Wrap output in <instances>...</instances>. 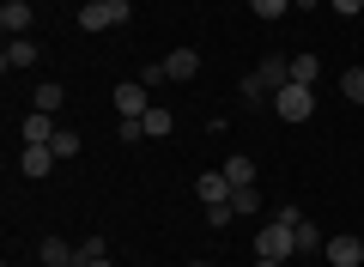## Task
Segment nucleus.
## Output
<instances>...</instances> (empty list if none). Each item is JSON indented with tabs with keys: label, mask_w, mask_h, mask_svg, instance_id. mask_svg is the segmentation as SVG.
Returning a JSON list of instances; mask_svg holds the SVG:
<instances>
[{
	"label": "nucleus",
	"mask_w": 364,
	"mask_h": 267,
	"mask_svg": "<svg viewBox=\"0 0 364 267\" xmlns=\"http://www.w3.org/2000/svg\"><path fill=\"white\" fill-rule=\"evenodd\" d=\"M358 237H364V231H358Z\"/></svg>",
	"instance_id": "obj_29"
},
{
	"label": "nucleus",
	"mask_w": 364,
	"mask_h": 267,
	"mask_svg": "<svg viewBox=\"0 0 364 267\" xmlns=\"http://www.w3.org/2000/svg\"><path fill=\"white\" fill-rule=\"evenodd\" d=\"M322 255H328V267H358V261H364V237L340 231V237H328V243H322Z\"/></svg>",
	"instance_id": "obj_4"
},
{
	"label": "nucleus",
	"mask_w": 364,
	"mask_h": 267,
	"mask_svg": "<svg viewBox=\"0 0 364 267\" xmlns=\"http://www.w3.org/2000/svg\"><path fill=\"white\" fill-rule=\"evenodd\" d=\"M79 267H116V261H109V243L104 237H85V243H79Z\"/></svg>",
	"instance_id": "obj_17"
},
{
	"label": "nucleus",
	"mask_w": 364,
	"mask_h": 267,
	"mask_svg": "<svg viewBox=\"0 0 364 267\" xmlns=\"http://www.w3.org/2000/svg\"><path fill=\"white\" fill-rule=\"evenodd\" d=\"M164 79H176V85L200 79V55H195V49H170V55H164Z\"/></svg>",
	"instance_id": "obj_9"
},
{
	"label": "nucleus",
	"mask_w": 364,
	"mask_h": 267,
	"mask_svg": "<svg viewBox=\"0 0 364 267\" xmlns=\"http://www.w3.org/2000/svg\"><path fill=\"white\" fill-rule=\"evenodd\" d=\"M195 267H219V261H195Z\"/></svg>",
	"instance_id": "obj_28"
},
{
	"label": "nucleus",
	"mask_w": 364,
	"mask_h": 267,
	"mask_svg": "<svg viewBox=\"0 0 364 267\" xmlns=\"http://www.w3.org/2000/svg\"><path fill=\"white\" fill-rule=\"evenodd\" d=\"M316 79H322V61H316L310 49H304V55H291V85H316Z\"/></svg>",
	"instance_id": "obj_16"
},
{
	"label": "nucleus",
	"mask_w": 364,
	"mask_h": 267,
	"mask_svg": "<svg viewBox=\"0 0 364 267\" xmlns=\"http://www.w3.org/2000/svg\"><path fill=\"white\" fill-rule=\"evenodd\" d=\"M225 177H231V189H249V182H255V158L231 152V158H225Z\"/></svg>",
	"instance_id": "obj_15"
},
{
	"label": "nucleus",
	"mask_w": 364,
	"mask_h": 267,
	"mask_svg": "<svg viewBox=\"0 0 364 267\" xmlns=\"http://www.w3.org/2000/svg\"><path fill=\"white\" fill-rule=\"evenodd\" d=\"M37 261H43V267H73L79 249H73L67 237H43V243H37Z\"/></svg>",
	"instance_id": "obj_11"
},
{
	"label": "nucleus",
	"mask_w": 364,
	"mask_h": 267,
	"mask_svg": "<svg viewBox=\"0 0 364 267\" xmlns=\"http://www.w3.org/2000/svg\"><path fill=\"white\" fill-rule=\"evenodd\" d=\"M55 134H61V127H55V115H43V110H31L25 122H18V140L25 146H49Z\"/></svg>",
	"instance_id": "obj_8"
},
{
	"label": "nucleus",
	"mask_w": 364,
	"mask_h": 267,
	"mask_svg": "<svg viewBox=\"0 0 364 267\" xmlns=\"http://www.w3.org/2000/svg\"><path fill=\"white\" fill-rule=\"evenodd\" d=\"M104 6H109V0H104Z\"/></svg>",
	"instance_id": "obj_30"
},
{
	"label": "nucleus",
	"mask_w": 364,
	"mask_h": 267,
	"mask_svg": "<svg viewBox=\"0 0 364 267\" xmlns=\"http://www.w3.org/2000/svg\"><path fill=\"white\" fill-rule=\"evenodd\" d=\"M340 98H346V103H364V67H346V73H340Z\"/></svg>",
	"instance_id": "obj_18"
},
{
	"label": "nucleus",
	"mask_w": 364,
	"mask_h": 267,
	"mask_svg": "<svg viewBox=\"0 0 364 267\" xmlns=\"http://www.w3.org/2000/svg\"><path fill=\"white\" fill-rule=\"evenodd\" d=\"M231 219H237V206H231V201H219V206H207V225H213V231H225V225H231Z\"/></svg>",
	"instance_id": "obj_23"
},
{
	"label": "nucleus",
	"mask_w": 364,
	"mask_h": 267,
	"mask_svg": "<svg viewBox=\"0 0 364 267\" xmlns=\"http://www.w3.org/2000/svg\"><path fill=\"white\" fill-rule=\"evenodd\" d=\"M195 194H200V206H219V201H231V177H225V170H200Z\"/></svg>",
	"instance_id": "obj_10"
},
{
	"label": "nucleus",
	"mask_w": 364,
	"mask_h": 267,
	"mask_svg": "<svg viewBox=\"0 0 364 267\" xmlns=\"http://www.w3.org/2000/svg\"><path fill=\"white\" fill-rule=\"evenodd\" d=\"M273 115H279V122H310L316 115V91L310 85H279L273 91Z\"/></svg>",
	"instance_id": "obj_3"
},
{
	"label": "nucleus",
	"mask_w": 364,
	"mask_h": 267,
	"mask_svg": "<svg viewBox=\"0 0 364 267\" xmlns=\"http://www.w3.org/2000/svg\"><path fill=\"white\" fill-rule=\"evenodd\" d=\"M0 67H6V73H25V67H37V43H31V37H6Z\"/></svg>",
	"instance_id": "obj_7"
},
{
	"label": "nucleus",
	"mask_w": 364,
	"mask_h": 267,
	"mask_svg": "<svg viewBox=\"0 0 364 267\" xmlns=\"http://www.w3.org/2000/svg\"><path fill=\"white\" fill-rule=\"evenodd\" d=\"M79 31H91V37H97V31H116V13H109L104 0H85V6H79Z\"/></svg>",
	"instance_id": "obj_12"
},
{
	"label": "nucleus",
	"mask_w": 364,
	"mask_h": 267,
	"mask_svg": "<svg viewBox=\"0 0 364 267\" xmlns=\"http://www.w3.org/2000/svg\"><path fill=\"white\" fill-rule=\"evenodd\" d=\"M279 85H291V61H286V55H267V61H261L237 91H243V103H261V98H273Z\"/></svg>",
	"instance_id": "obj_1"
},
{
	"label": "nucleus",
	"mask_w": 364,
	"mask_h": 267,
	"mask_svg": "<svg viewBox=\"0 0 364 267\" xmlns=\"http://www.w3.org/2000/svg\"><path fill=\"white\" fill-rule=\"evenodd\" d=\"M49 146H55V158H73V152H79V134H67V127H61Z\"/></svg>",
	"instance_id": "obj_24"
},
{
	"label": "nucleus",
	"mask_w": 364,
	"mask_h": 267,
	"mask_svg": "<svg viewBox=\"0 0 364 267\" xmlns=\"http://www.w3.org/2000/svg\"><path fill=\"white\" fill-rule=\"evenodd\" d=\"M61 98H67L61 85H37V98H31V110H43V115H55V110H61Z\"/></svg>",
	"instance_id": "obj_19"
},
{
	"label": "nucleus",
	"mask_w": 364,
	"mask_h": 267,
	"mask_svg": "<svg viewBox=\"0 0 364 267\" xmlns=\"http://www.w3.org/2000/svg\"><path fill=\"white\" fill-rule=\"evenodd\" d=\"M140 127H146V140H164L170 127H176V115H170V110H164V103H152V110H146V115H140Z\"/></svg>",
	"instance_id": "obj_14"
},
{
	"label": "nucleus",
	"mask_w": 364,
	"mask_h": 267,
	"mask_svg": "<svg viewBox=\"0 0 364 267\" xmlns=\"http://www.w3.org/2000/svg\"><path fill=\"white\" fill-rule=\"evenodd\" d=\"M73 267H79V261H73Z\"/></svg>",
	"instance_id": "obj_31"
},
{
	"label": "nucleus",
	"mask_w": 364,
	"mask_h": 267,
	"mask_svg": "<svg viewBox=\"0 0 364 267\" xmlns=\"http://www.w3.org/2000/svg\"><path fill=\"white\" fill-rule=\"evenodd\" d=\"M255 267H291V261H267V255H255Z\"/></svg>",
	"instance_id": "obj_27"
},
{
	"label": "nucleus",
	"mask_w": 364,
	"mask_h": 267,
	"mask_svg": "<svg viewBox=\"0 0 364 267\" xmlns=\"http://www.w3.org/2000/svg\"><path fill=\"white\" fill-rule=\"evenodd\" d=\"M231 206H237V219H243V213H261V194H255V182H249V189H231Z\"/></svg>",
	"instance_id": "obj_20"
},
{
	"label": "nucleus",
	"mask_w": 364,
	"mask_h": 267,
	"mask_svg": "<svg viewBox=\"0 0 364 267\" xmlns=\"http://www.w3.org/2000/svg\"><path fill=\"white\" fill-rule=\"evenodd\" d=\"M255 255H267V261H291V255H298V225L267 219V231H255Z\"/></svg>",
	"instance_id": "obj_2"
},
{
	"label": "nucleus",
	"mask_w": 364,
	"mask_h": 267,
	"mask_svg": "<svg viewBox=\"0 0 364 267\" xmlns=\"http://www.w3.org/2000/svg\"><path fill=\"white\" fill-rule=\"evenodd\" d=\"M116 110H122V122H140L146 110H152V91L134 79V85H116Z\"/></svg>",
	"instance_id": "obj_6"
},
{
	"label": "nucleus",
	"mask_w": 364,
	"mask_h": 267,
	"mask_svg": "<svg viewBox=\"0 0 364 267\" xmlns=\"http://www.w3.org/2000/svg\"><path fill=\"white\" fill-rule=\"evenodd\" d=\"M249 13H255V19H286L291 0H249Z\"/></svg>",
	"instance_id": "obj_21"
},
{
	"label": "nucleus",
	"mask_w": 364,
	"mask_h": 267,
	"mask_svg": "<svg viewBox=\"0 0 364 267\" xmlns=\"http://www.w3.org/2000/svg\"><path fill=\"white\" fill-rule=\"evenodd\" d=\"M322 243H328V237H322V231L310 225V219H304V225H298V255H310V249H322Z\"/></svg>",
	"instance_id": "obj_22"
},
{
	"label": "nucleus",
	"mask_w": 364,
	"mask_h": 267,
	"mask_svg": "<svg viewBox=\"0 0 364 267\" xmlns=\"http://www.w3.org/2000/svg\"><path fill=\"white\" fill-rule=\"evenodd\" d=\"M55 164H61V158H55V146H25V158H18V170H25V177H49Z\"/></svg>",
	"instance_id": "obj_13"
},
{
	"label": "nucleus",
	"mask_w": 364,
	"mask_h": 267,
	"mask_svg": "<svg viewBox=\"0 0 364 267\" xmlns=\"http://www.w3.org/2000/svg\"><path fill=\"white\" fill-rule=\"evenodd\" d=\"M116 140L134 146V140H146V127H140V122H116Z\"/></svg>",
	"instance_id": "obj_25"
},
{
	"label": "nucleus",
	"mask_w": 364,
	"mask_h": 267,
	"mask_svg": "<svg viewBox=\"0 0 364 267\" xmlns=\"http://www.w3.org/2000/svg\"><path fill=\"white\" fill-rule=\"evenodd\" d=\"M328 6H334L340 19H358V13H364V0H328Z\"/></svg>",
	"instance_id": "obj_26"
},
{
	"label": "nucleus",
	"mask_w": 364,
	"mask_h": 267,
	"mask_svg": "<svg viewBox=\"0 0 364 267\" xmlns=\"http://www.w3.org/2000/svg\"><path fill=\"white\" fill-rule=\"evenodd\" d=\"M31 25H37V6H31V0H6V6H0V31H6V37H31Z\"/></svg>",
	"instance_id": "obj_5"
}]
</instances>
